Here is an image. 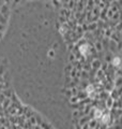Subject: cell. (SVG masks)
<instances>
[{
  "mask_svg": "<svg viewBox=\"0 0 122 129\" xmlns=\"http://www.w3.org/2000/svg\"><path fill=\"white\" fill-rule=\"evenodd\" d=\"M94 116H95V118H101L102 117V112L100 110H95V112H94Z\"/></svg>",
  "mask_w": 122,
  "mask_h": 129,
  "instance_id": "cell-4",
  "label": "cell"
},
{
  "mask_svg": "<svg viewBox=\"0 0 122 129\" xmlns=\"http://www.w3.org/2000/svg\"><path fill=\"white\" fill-rule=\"evenodd\" d=\"M102 121H103L104 124L108 123V121H109V115H108V114H104V115L102 116Z\"/></svg>",
  "mask_w": 122,
  "mask_h": 129,
  "instance_id": "cell-2",
  "label": "cell"
},
{
  "mask_svg": "<svg viewBox=\"0 0 122 129\" xmlns=\"http://www.w3.org/2000/svg\"><path fill=\"white\" fill-rule=\"evenodd\" d=\"M88 49H89L88 45H81V46H80V52H81L83 54H86L87 52H88Z\"/></svg>",
  "mask_w": 122,
  "mask_h": 129,
  "instance_id": "cell-3",
  "label": "cell"
},
{
  "mask_svg": "<svg viewBox=\"0 0 122 129\" xmlns=\"http://www.w3.org/2000/svg\"><path fill=\"white\" fill-rule=\"evenodd\" d=\"M87 93L89 94V96L92 97V98H94V87L92 85H89L88 87H87Z\"/></svg>",
  "mask_w": 122,
  "mask_h": 129,
  "instance_id": "cell-1",
  "label": "cell"
},
{
  "mask_svg": "<svg viewBox=\"0 0 122 129\" xmlns=\"http://www.w3.org/2000/svg\"><path fill=\"white\" fill-rule=\"evenodd\" d=\"M113 64H115V66H119V64H120V58H118V57H116V58H114Z\"/></svg>",
  "mask_w": 122,
  "mask_h": 129,
  "instance_id": "cell-5",
  "label": "cell"
}]
</instances>
